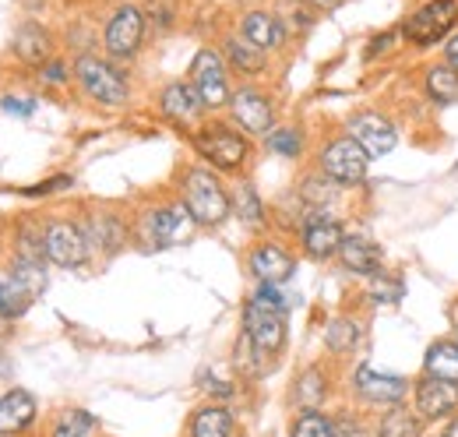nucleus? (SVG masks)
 <instances>
[{
    "label": "nucleus",
    "instance_id": "8",
    "mask_svg": "<svg viewBox=\"0 0 458 437\" xmlns=\"http://www.w3.org/2000/svg\"><path fill=\"white\" fill-rule=\"evenodd\" d=\"M194 145H198V152H201L208 163L219 166V169H236V166L250 156L247 141H243L236 131H226V127H208V131H201V134L194 138Z\"/></svg>",
    "mask_w": 458,
    "mask_h": 437
},
{
    "label": "nucleus",
    "instance_id": "16",
    "mask_svg": "<svg viewBox=\"0 0 458 437\" xmlns=\"http://www.w3.org/2000/svg\"><path fill=\"white\" fill-rule=\"evenodd\" d=\"M163 113L170 116L173 124H198L201 113H205V103L194 92V85L173 81V85H166V92H163Z\"/></svg>",
    "mask_w": 458,
    "mask_h": 437
},
{
    "label": "nucleus",
    "instance_id": "34",
    "mask_svg": "<svg viewBox=\"0 0 458 437\" xmlns=\"http://www.w3.org/2000/svg\"><path fill=\"white\" fill-rule=\"evenodd\" d=\"M321 395H325V381H321V374L318 371H307L300 384H296V398H300V406L303 409H314L318 402H321Z\"/></svg>",
    "mask_w": 458,
    "mask_h": 437
},
{
    "label": "nucleus",
    "instance_id": "39",
    "mask_svg": "<svg viewBox=\"0 0 458 437\" xmlns=\"http://www.w3.org/2000/svg\"><path fill=\"white\" fill-rule=\"evenodd\" d=\"M64 78H67V67H64V64H47V67H43V81L57 85V81H64Z\"/></svg>",
    "mask_w": 458,
    "mask_h": 437
},
{
    "label": "nucleus",
    "instance_id": "1",
    "mask_svg": "<svg viewBox=\"0 0 458 437\" xmlns=\"http://www.w3.org/2000/svg\"><path fill=\"white\" fill-rule=\"evenodd\" d=\"M243 331L250 335V342L258 346L261 356H276L286 342V296L261 282V289L247 300L243 307Z\"/></svg>",
    "mask_w": 458,
    "mask_h": 437
},
{
    "label": "nucleus",
    "instance_id": "30",
    "mask_svg": "<svg viewBox=\"0 0 458 437\" xmlns=\"http://www.w3.org/2000/svg\"><path fill=\"white\" fill-rule=\"evenodd\" d=\"M293 437H335V424L328 416H321L318 409H307V413L296 416Z\"/></svg>",
    "mask_w": 458,
    "mask_h": 437
},
{
    "label": "nucleus",
    "instance_id": "9",
    "mask_svg": "<svg viewBox=\"0 0 458 437\" xmlns=\"http://www.w3.org/2000/svg\"><path fill=\"white\" fill-rule=\"evenodd\" d=\"M349 134H352V138L363 145V152H367L370 159L388 156V152L395 149V141H399V134H395L392 120L377 116V113H360V116H352Z\"/></svg>",
    "mask_w": 458,
    "mask_h": 437
},
{
    "label": "nucleus",
    "instance_id": "25",
    "mask_svg": "<svg viewBox=\"0 0 458 437\" xmlns=\"http://www.w3.org/2000/svg\"><path fill=\"white\" fill-rule=\"evenodd\" d=\"M226 54H229V64H233L236 71H243V74H261V67H265V50H258V47L247 43L243 36H240V39H229Z\"/></svg>",
    "mask_w": 458,
    "mask_h": 437
},
{
    "label": "nucleus",
    "instance_id": "21",
    "mask_svg": "<svg viewBox=\"0 0 458 437\" xmlns=\"http://www.w3.org/2000/svg\"><path fill=\"white\" fill-rule=\"evenodd\" d=\"M14 54L21 56L25 64H36L39 67L50 56V32L43 25H36V21L21 25L18 36H14Z\"/></svg>",
    "mask_w": 458,
    "mask_h": 437
},
{
    "label": "nucleus",
    "instance_id": "2",
    "mask_svg": "<svg viewBox=\"0 0 458 437\" xmlns=\"http://www.w3.org/2000/svg\"><path fill=\"white\" fill-rule=\"evenodd\" d=\"M183 209L198 226H219L229 216V194L208 169H191L183 176Z\"/></svg>",
    "mask_w": 458,
    "mask_h": 437
},
{
    "label": "nucleus",
    "instance_id": "33",
    "mask_svg": "<svg viewBox=\"0 0 458 437\" xmlns=\"http://www.w3.org/2000/svg\"><path fill=\"white\" fill-rule=\"evenodd\" d=\"M402 282L399 278H392V275H374L370 278V296H374V304H399L402 300Z\"/></svg>",
    "mask_w": 458,
    "mask_h": 437
},
{
    "label": "nucleus",
    "instance_id": "45",
    "mask_svg": "<svg viewBox=\"0 0 458 437\" xmlns=\"http://www.w3.org/2000/svg\"><path fill=\"white\" fill-rule=\"evenodd\" d=\"M455 342H458V335H455Z\"/></svg>",
    "mask_w": 458,
    "mask_h": 437
},
{
    "label": "nucleus",
    "instance_id": "3",
    "mask_svg": "<svg viewBox=\"0 0 458 437\" xmlns=\"http://www.w3.org/2000/svg\"><path fill=\"white\" fill-rule=\"evenodd\" d=\"M455 21H458V0H427V4H420V7L405 18L402 32H405V39L416 43V47H434L437 39L452 36Z\"/></svg>",
    "mask_w": 458,
    "mask_h": 437
},
{
    "label": "nucleus",
    "instance_id": "20",
    "mask_svg": "<svg viewBox=\"0 0 458 437\" xmlns=\"http://www.w3.org/2000/svg\"><path fill=\"white\" fill-rule=\"evenodd\" d=\"M250 272L258 275L261 282H268V286H279V282H286L289 275H293V258L283 247L265 244V247H258L250 254Z\"/></svg>",
    "mask_w": 458,
    "mask_h": 437
},
{
    "label": "nucleus",
    "instance_id": "35",
    "mask_svg": "<svg viewBox=\"0 0 458 437\" xmlns=\"http://www.w3.org/2000/svg\"><path fill=\"white\" fill-rule=\"evenodd\" d=\"M300 134L293 131V127H283V131H272L268 134V149L272 152H279V156H300Z\"/></svg>",
    "mask_w": 458,
    "mask_h": 437
},
{
    "label": "nucleus",
    "instance_id": "11",
    "mask_svg": "<svg viewBox=\"0 0 458 437\" xmlns=\"http://www.w3.org/2000/svg\"><path fill=\"white\" fill-rule=\"evenodd\" d=\"M233 120L247 131V134H272V103L265 92L258 89H243L229 99Z\"/></svg>",
    "mask_w": 458,
    "mask_h": 437
},
{
    "label": "nucleus",
    "instance_id": "17",
    "mask_svg": "<svg viewBox=\"0 0 458 437\" xmlns=\"http://www.w3.org/2000/svg\"><path fill=\"white\" fill-rule=\"evenodd\" d=\"M36 420V398L25 388H11L0 398V434H21Z\"/></svg>",
    "mask_w": 458,
    "mask_h": 437
},
{
    "label": "nucleus",
    "instance_id": "42",
    "mask_svg": "<svg viewBox=\"0 0 458 437\" xmlns=\"http://www.w3.org/2000/svg\"><path fill=\"white\" fill-rule=\"evenodd\" d=\"M310 4H314L318 11H335V7L343 4V0H310Z\"/></svg>",
    "mask_w": 458,
    "mask_h": 437
},
{
    "label": "nucleus",
    "instance_id": "12",
    "mask_svg": "<svg viewBox=\"0 0 458 437\" xmlns=\"http://www.w3.org/2000/svg\"><path fill=\"white\" fill-rule=\"evenodd\" d=\"M416 409L423 420H437L458 409V381H441V378H423L416 388Z\"/></svg>",
    "mask_w": 458,
    "mask_h": 437
},
{
    "label": "nucleus",
    "instance_id": "22",
    "mask_svg": "<svg viewBox=\"0 0 458 437\" xmlns=\"http://www.w3.org/2000/svg\"><path fill=\"white\" fill-rule=\"evenodd\" d=\"M427 92H430V99L437 103V107H452L458 103V71L452 64H437V67H430V74H427Z\"/></svg>",
    "mask_w": 458,
    "mask_h": 437
},
{
    "label": "nucleus",
    "instance_id": "19",
    "mask_svg": "<svg viewBox=\"0 0 458 437\" xmlns=\"http://www.w3.org/2000/svg\"><path fill=\"white\" fill-rule=\"evenodd\" d=\"M243 39L254 43L258 50H276V47H283L286 29H283V21H279L276 14H268V11H250V14L243 18Z\"/></svg>",
    "mask_w": 458,
    "mask_h": 437
},
{
    "label": "nucleus",
    "instance_id": "27",
    "mask_svg": "<svg viewBox=\"0 0 458 437\" xmlns=\"http://www.w3.org/2000/svg\"><path fill=\"white\" fill-rule=\"evenodd\" d=\"M32 304V293L18 282V278H7L0 282V318H21Z\"/></svg>",
    "mask_w": 458,
    "mask_h": 437
},
{
    "label": "nucleus",
    "instance_id": "28",
    "mask_svg": "<svg viewBox=\"0 0 458 437\" xmlns=\"http://www.w3.org/2000/svg\"><path fill=\"white\" fill-rule=\"evenodd\" d=\"M96 434H99V424L85 409H67L57 420V427H54V437H96Z\"/></svg>",
    "mask_w": 458,
    "mask_h": 437
},
{
    "label": "nucleus",
    "instance_id": "18",
    "mask_svg": "<svg viewBox=\"0 0 458 437\" xmlns=\"http://www.w3.org/2000/svg\"><path fill=\"white\" fill-rule=\"evenodd\" d=\"M356 391L363 398H370V402H392L395 406L402 395H405V378H399V374H381L374 367H360L356 371Z\"/></svg>",
    "mask_w": 458,
    "mask_h": 437
},
{
    "label": "nucleus",
    "instance_id": "41",
    "mask_svg": "<svg viewBox=\"0 0 458 437\" xmlns=\"http://www.w3.org/2000/svg\"><path fill=\"white\" fill-rule=\"evenodd\" d=\"M392 43H395V32H385V36H377V39H374V47H370V56L381 54V50H388Z\"/></svg>",
    "mask_w": 458,
    "mask_h": 437
},
{
    "label": "nucleus",
    "instance_id": "14",
    "mask_svg": "<svg viewBox=\"0 0 458 437\" xmlns=\"http://www.w3.org/2000/svg\"><path fill=\"white\" fill-rule=\"evenodd\" d=\"M343 226L335 222V218L328 216H314L307 218V226H303V247H307V254L310 258H332V254H339V247H343Z\"/></svg>",
    "mask_w": 458,
    "mask_h": 437
},
{
    "label": "nucleus",
    "instance_id": "24",
    "mask_svg": "<svg viewBox=\"0 0 458 437\" xmlns=\"http://www.w3.org/2000/svg\"><path fill=\"white\" fill-rule=\"evenodd\" d=\"M427 374L441 381H458V342H434L427 353Z\"/></svg>",
    "mask_w": 458,
    "mask_h": 437
},
{
    "label": "nucleus",
    "instance_id": "6",
    "mask_svg": "<svg viewBox=\"0 0 458 437\" xmlns=\"http://www.w3.org/2000/svg\"><path fill=\"white\" fill-rule=\"evenodd\" d=\"M191 85L201 96L205 109H216L233 99L226 85V64H223V56L216 54V50H201L191 60Z\"/></svg>",
    "mask_w": 458,
    "mask_h": 437
},
{
    "label": "nucleus",
    "instance_id": "40",
    "mask_svg": "<svg viewBox=\"0 0 458 437\" xmlns=\"http://www.w3.org/2000/svg\"><path fill=\"white\" fill-rule=\"evenodd\" d=\"M445 56H448V64L458 71V32L448 36V43H445Z\"/></svg>",
    "mask_w": 458,
    "mask_h": 437
},
{
    "label": "nucleus",
    "instance_id": "7",
    "mask_svg": "<svg viewBox=\"0 0 458 437\" xmlns=\"http://www.w3.org/2000/svg\"><path fill=\"white\" fill-rule=\"evenodd\" d=\"M43 247H47V258L60 269H78L89 258V236L74 222H50L43 233Z\"/></svg>",
    "mask_w": 458,
    "mask_h": 437
},
{
    "label": "nucleus",
    "instance_id": "31",
    "mask_svg": "<svg viewBox=\"0 0 458 437\" xmlns=\"http://www.w3.org/2000/svg\"><path fill=\"white\" fill-rule=\"evenodd\" d=\"M233 205H236V216L243 218V222H250V226H258V222L265 218V205H261V198L254 194L250 184H240V187H236Z\"/></svg>",
    "mask_w": 458,
    "mask_h": 437
},
{
    "label": "nucleus",
    "instance_id": "32",
    "mask_svg": "<svg viewBox=\"0 0 458 437\" xmlns=\"http://www.w3.org/2000/svg\"><path fill=\"white\" fill-rule=\"evenodd\" d=\"M325 338H328V346H332L335 353H345V349H352V346L360 342V325L339 318V321L328 325V335H325Z\"/></svg>",
    "mask_w": 458,
    "mask_h": 437
},
{
    "label": "nucleus",
    "instance_id": "43",
    "mask_svg": "<svg viewBox=\"0 0 458 437\" xmlns=\"http://www.w3.org/2000/svg\"><path fill=\"white\" fill-rule=\"evenodd\" d=\"M205 388H212V391H219V395H229V391H233L229 384H219L216 378H208V381H205Z\"/></svg>",
    "mask_w": 458,
    "mask_h": 437
},
{
    "label": "nucleus",
    "instance_id": "15",
    "mask_svg": "<svg viewBox=\"0 0 458 437\" xmlns=\"http://www.w3.org/2000/svg\"><path fill=\"white\" fill-rule=\"evenodd\" d=\"M339 258H343V265L349 272L356 275H381L385 269V254H381V247L374 244V240H367V236H345L343 247H339Z\"/></svg>",
    "mask_w": 458,
    "mask_h": 437
},
{
    "label": "nucleus",
    "instance_id": "44",
    "mask_svg": "<svg viewBox=\"0 0 458 437\" xmlns=\"http://www.w3.org/2000/svg\"><path fill=\"white\" fill-rule=\"evenodd\" d=\"M445 437H458V420H452V427L445 431Z\"/></svg>",
    "mask_w": 458,
    "mask_h": 437
},
{
    "label": "nucleus",
    "instance_id": "13",
    "mask_svg": "<svg viewBox=\"0 0 458 437\" xmlns=\"http://www.w3.org/2000/svg\"><path fill=\"white\" fill-rule=\"evenodd\" d=\"M191 212L183 205H173V209H156L152 216L145 218V236L156 244V247H170L180 244L187 233H191Z\"/></svg>",
    "mask_w": 458,
    "mask_h": 437
},
{
    "label": "nucleus",
    "instance_id": "26",
    "mask_svg": "<svg viewBox=\"0 0 458 437\" xmlns=\"http://www.w3.org/2000/svg\"><path fill=\"white\" fill-rule=\"evenodd\" d=\"M85 236H89V244H99L103 251H116V247L123 244V226H120V218H114V216H96L89 222Z\"/></svg>",
    "mask_w": 458,
    "mask_h": 437
},
{
    "label": "nucleus",
    "instance_id": "10",
    "mask_svg": "<svg viewBox=\"0 0 458 437\" xmlns=\"http://www.w3.org/2000/svg\"><path fill=\"white\" fill-rule=\"evenodd\" d=\"M145 36V14L138 7H120L106 25V50L114 56H134Z\"/></svg>",
    "mask_w": 458,
    "mask_h": 437
},
{
    "label": "nucleus",
    "instance_id": "29",
    "mask_svg": "<svg viewBox=\"0 0 458 437\" xmlns=\"http://www.w3.org/2000/svg\"><path fill=\"white\" fill-rule=\"evenodd\" d=\"M377 437H420V420L409 413V409H402L395 406L385 420H381V431Z\"/></svg>",
    "mask_w": 458,
    "mask_h": 437
},
{
    "label": "nucleus",
    "instance_id": "4",
    "mask_svg": "<svg viewBox=\"0 0 458 437\" xmlns=\"http://www.w3.org/2000/svg\"><path fill=\"white\" fill-rule=\"evenodd\" d=\"M74 74H78L81 89H85L96 103H103V107H120V103H127V78L116 71L114 64H106L103 56H81V60L74 64Z\"/></svg>",
    "mask_w": 458,
    "mask_h": 437
},
{
    "label": "nucleus",
    "instance_id": "23",
    "mask_svg": "<svg viewBox=\"0 0 458 437\" xmlns=\"http://www.w3.org/2000/svg\"><path fill=\"white\" fill-rule=\"evenodd\" d=\"M191 437H233V416L223 406L198 409L191 420Z\"/></svg>",
    "mask_w": 458,
    "mask_h": 437
},
{
    "label": "nucleus",
    "instance_id": "36",
    "mask_svg": "<svg viewBox=\"0 0 458 437\" xmlns=\"http://www.w3.org/2000/svg\"><path fill=\"white\" fill-rule=\"evenodd\" d=\"M258 356H261V353H258V346H254V342H250V335L243 331V335H240V342H236V364H240V371L258 374ZM261 360H265V356H261Z\"/></svg>",
    "mask_w": 458,
    "mask_h": 437
},
{
    "label": "nucleus",
    "instance_id": "38",
    "mask_svg": "<svg viewBox=\"0 0 458 437\" xmlns=\"http://www.w3.org/2000/svg\"><path fill=\"white\" fill-rule=\"evenodd\" d=\"M4 109H7V113H18V116H29V113L36 109V103H25V99H14V96H7V99H4Z\"/></svg>",
    "mask_w": 458,
    "mask_h": 437
},
{
    "label": "nucleus",
    "instance_id": "37",
    "mask_svg": "<svg viewBox=\"0 0 458 437\" xmlns=\"http://www.w3.org/2000/svg\"><path fill=\"white\" fill-rule=\"evenodd\" d=\"M64 187H71V176H54V180H47L39 187H29L25 194H50V191H64Z\"/></svg>",
    "mask_w": 458,
    "mask_h": 437
},
{
    "label": "nucleus",
    "instance_id": "5",
    "mask_svg": "<svg viewBox=\"0 0 458 437\" xmlns=\"http://www.w3.org/2000/svg\"><path fill=\"white\" fill-rule=\"evenodd\" d=\"M367 166H370V156L363 152V145H360L352 134L335 138V141L321 152V169H325V176L335 180V184H343V187L360 184V180L367 176Z\"/></svg>",
    "mask_w": 458,
    "mask_h": 437
}]
</instances>
